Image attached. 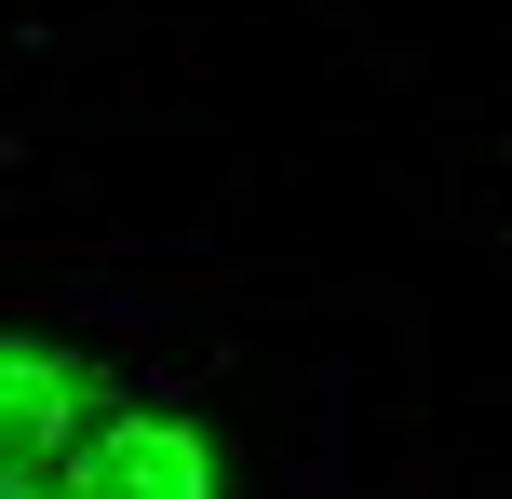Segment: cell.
Here are the masks:
<instances>
[{
  "label": "cell",
  "instance_id": "cell-1",
  "mask_svg": "<svg viewBox=\"0 0 512 499\" xmlns=\"http://www.w3.org/2000/svg\"><path fill=\"white\" fill-rule=\"evenodd\" d=\"M95 392H108L95 351H68V338H41V324H14V351H0V473H14V486L68 473V459L108 432Z\"/></svg>",
  "mask_w": 512,
  "mask_h": 499
},
{
  "label": "cell",
  "instance_id": "cell-2",
  "mask_svg": "<svg viewBox=\"0 0 512 499\" xmlns=\"http://www.w3.org/2000/svg\"><path fill=\"white\" fill-rule=\"evenodd\" d=\"M216 486H230V446L203 419H108L68 459V499H216Z\"/></svg>",
  "mask_w": 512,
  "mask_h": 499
},
{
  "label": "cell",
  "instance_id": "cell-3",
  "mask_svg": "<svg viewBox=\"0 0 512 499\" xmlns=\"http://www.w3.org/2000/svg\"><path fill=\"white\" fill-rule=\"evenodd\" d=\"M0 499H41V486H0Z\"/></svg>",
  "mask_w": 512,
  "mask_h": 499
}]
</instances>
